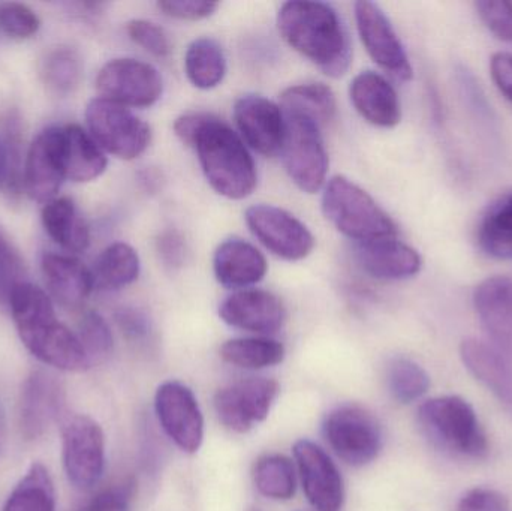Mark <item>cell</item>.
<instances>
[{"label": "cell", "instance_id": "obj_1", "mask_svg": "<svg viewBox=\"0 0 512 511\" xmlns=\"http://www.w3.org/2000/svg\"><path fill=\"white\" fill-rule=\"evenodd\" d=\"M183 144L197 152L209 185L222 197L245 200L258 183L256 165L245 141L228 123L209 113H188L174 123Z\"/></svg>", "mask_w": 512, "mask_h": 511}, {"label": "cell", "instance_id": "obj_2", "mask_svg": "<svg viewBox=\"0 0 512 511\" xmlns=\"http://www.w3.org/2000/svg\"><path fill=\"white\" fill-rule=\"evenodd\" d=\"M24 347L45 365L60 371L90 368L77 333L57 320L50 296L30 282L12 291L8 303Z\"/></svg>", "mask_w": 512, "mask_h": 511}, {"label": "cell", "instance_id": "obj_3", "mask_svg": "<svg viewBox=\"0 0 512 511\" xmlns=\"http://www.w3.org/2000/svg\"><path fill=\"white\" fill-rule=\"evenodd\" d=\"M277 27L289 47L306 57L328 77L346 74L352 60L348 32L336 9L322 2H286Z\"/></svg>", "mask_w": 512, "mask_h": 511}, {"label": "cell", "instance_id": "obj_4", "mask_svg": "<svg viewBox=\"0 0 512 511\" xmlns=\"http://www.w3.org/2000/svg\"><path fill=\"white\" fill-rule=\"evenodd\" d=\"M325 218L357 243L397 237V225L360 186L343 176L328 180L322 194Z\"/></svg>", "mask_w": 512, "mask_h": 511}, {"label": "cell", "instance_id": "obj_5", "mask_svg": "<svg viewBox=\"0 0 512 511\" xmlns=\"http://www.w3.org/2000/svg\"><path fill=\"white\" fill-rule=\"evenodd\" d=\"M418 422L436 446L453 455L480 459L489 452V441L474 407L460 396H438L423 402L418 408Z\"/></svg>", "mask_w": 512, "mask_h": 511}, {"label": "cell", "instance_id": "obj_6", "mask_svg": "<svg viewBox=\"0 0 512 511\" xmlns=\"http://www.w3.org/2000/svg\"><path fill=\"white\" fill-rule=\"evenodd\" d=\"M283 117L285 134L280 150L283 167L298 189L315 194L325 185L328 173V155L321 128L301 114L283 111Z\"/></svg>", "mask_w": 512, "mask_h": 511}, {"label": "cell", "instance_id": "obj_7", "mask_svg": "<svg viewBox=\"0 0 512 511\" xmlns=\"http://www.w3.org/2000/svg\"><path fill=\"white\" fill-rule=\"evenodd\" d=\"M89 134L110 155L132 161L146 152L152 141V129L128 107L95 98L86 108Z\"/></svg>", "mask_w": 512, "mask_h": 511}, {"label": "cell", "instance_id": "obj_8", "mask_svg": "<svg viewBox=\"0 0 512 511\" xmlns=\"http://www.w3.org/2000/svg\"><path fill=\"white\" fill-rule=\"evenodd\" d=\"M324 437L337 458L351 467L375 461L384 446V434L376 417L357 405H343L328 414Z\"/></svg>", "mask_w": 512, "mask_h": 511}, {"label": "cell", "instance_id": "obj_9", "mask_svg": "<svg viewBox=\"0 0 512 511\" xmlns=\"http://www.w3.org/2000/svg\"><path fill=\"white\" fill-rule=\"evenodd\" d=\"M62 455L66 477L74 488L89 491L105 470V437L101 426L84 414L68 417L62 426Z\"/></svg>", "mask_w": 512, "mask_h": 511}, {"label": "cell", "instance_id": "obj_10", "mask_svg": "<svg viewBox=\"0 0 512 511\" xmlns=\"http://www.w3.org/2000/svg\"><path fill=\"white\" fill-rule=\"evenodd\" d=\"M96 89L101 98L123 107L149 108L161 99L164 80L150 63L119 57L102 66Z\"/></svg>", "mask_w": 512, "mask_h": 511}, {"label": "cell", "instance_id": "obj_11", "mask_svg": "<svg viewBox=\"0 0 512 511\" xmlns=\"http://www.w3.org/2000/svg\"><path fill=\"white\" fill-rule=\"evenodd\" d=\"M245 219L256 239L282 260H304L315 248L309 228L280 207L255 204L246 210Z\"/></svg>", "mask_w": 512, "mask_h": 511}, {"label": "cell", "instance_id": "obj_12", "mask_svg": "<svg viewBox=\"0 0 512 511\" xmlns=\"http://www.w3.org/2000/svg\"><path fill=\"white\" fill-rule=\"evenodd\" d=\"M279 392V384L270 378H248L230 384L215 396L219 422L230 431L246 434L267 419Z\"/></svg>", "mask_w": 512, "mask_h": 511}, {"label": "cell", "instance_id": "obj_13", "mask_svg": "<svg viewBox=\"0 0 512 511\" xmlns=\"http://www.w3.org/2000/svg\"><path fill=\"white\" fill-rule=\"evenodd\" d=\"M159 423L171 441L186 453H197L203 446L204 417L194 392L179 381L159 386L155 396Z\"/></svg>", "mask_w": 512, "mask_h": 511}, {"label": "cell", "instance_id": "obj_14", "mask_svg": "<svg viewBox=\"0 0 512 511\" xmlns=\"http://www.w3.org/2000/svg\"><path fill=\"white\" fill-rule=\"evenodd\" d=\"M358 35L376 65L399 81L414 77L405 47L381 6L367 0L355 3Z\"/></svg>", "mask_w": 512, "mask_h": 511}, {"label": "cell", "instance_id": "obj_15", "mask_svg": "<svg viewBox=\"0 0 512 511\" xmlns=\"http://www.w3.org/2000/svg\"><path fill=\"white\" fill-rule=\"evenodd\" d=\"M294 458L303 491L313 509L340 511L345 503V483L330 456L309 440L294 444Z\"/></svg>", "mask_w": 512, "mask_h": 511}, {"label": "cell", "instance_id": "obj_16", "mask_svg": "<svg viewBox=\"0 0 512 511\" xmlns=\"http://www.w3.org/2000/svg\"><path fill=\"white\" fill-rule=\"evenodd\" d=\"M65 179L62 128L50 126L38 134L27 150L23 165V186L33 201L47 204L56 198Z\"/></svg>", "mask_w": 512, "mask_h": 511}, {"label": "cell", "instance_id": "obj_17", "mask_svg": "<svg viewBox=\"0 0 512 511\" xmlns=\"http://www.w3.org/2000/svg\"><path fill=\"white\" fill-rule=\"evenodd\" d=\"M65 405V389L50 372L36 369L24 381L18 408V425L24 440L41 438Z\"/></svg>", "mask_w": 512, "mask_h": 511}, {"label": "cell", "instance_id": "obj_18", "mask_svg": "<svg viewBox=\"0 0 512 511\" xmlns=\"http://www.w3.org/2000/svg\"><path fill=\"white\" fill-rule=\"evenodd\" d=\"M234 119L240 131V137L259 155H280L285 117L280 105L255 93H248L237 99L234 105Z\"/></svg>", "mask_w": 512, "mask_h": 511}, {"label": "cell", "instance_id": "obj_19", "mask_svg": "<svg viewBox=\"0 0 512 511\" xmlns=\"http://www.w3.org/2000/svg\"><path fill=\"white\" fill-rule=\"evenodd\" d=\"M219 317L234 329L270 335L282 329L286 311L276 294L258 288H246L236 291L222 302Z\"/></svg>", "mask_w": 512, "mask_h": 511}, {"label": "cell", "instance_id": "obj_20", "mask_svg": "<svg viewBox=\"0 0 512 511\" xmlns=\"http://www.w3.org/2000/svg\"><path fill=\"white\" fill-rule=\"evenodd\" d=\"M478 320L490 345L512 357V281L505 276L484 279L474 291Z\"/></svg>", "mask_w": 512, "mask_h": 511}, {"label": "cell", "instance_id": "obj_21", "mask_svg": "<svg viewBox=\"0 0 512 511\" xmlns=\"http://www.w3.org/2000/svg\"><path fill=\"white\" fill-rule=\"evenodd\" d=\"M355 258L361 269L379 281H403L421 272L423 258L396 237L357 243Z\"/></svg>", "mask_w": 512, "mask_h": 511}, {"label": "cell", "instance_id": "obj_22", "mask_svg": "<svg viewBox=\"0 0 512 511\" xmlns=\"http://www.w3.org/2000/svg\"><path fill=\"white\" fill-rule=\"evenodd\" d=\"M352 105L366 122L394 128L402 120V105L393 84L375 71H363L349 86Z\"/></svg>", "mask_w": 512, "mask_h": 511}, {"label": "cell", "instance_id": "obj_23", "mask_svg": "<svg viewBox=\"0 0 512 511\" xmlns=\"http://www.w3.org/2000/svg\"><path fill=\"white\" fill-rule=\"evenodd\" d=\"M460 359L512 414V357L487 342L465 339L460 345Z\"/></svg>", "mask_w": 512, "mask_h": 511}, {"label": "cell", "instance_id": "obj_24", "mask_svg": "<svg viewBox=\"0 0 512 511\" xmlns=\"http://www.w3.org/2000/svg\"><path fill=\"white\" fill-rule=\"evenodd\" d=\"M213 270L219 284L231 290H246L265 278L268 264L252 243L231 237L216 249Z\"/></svg>", "mask_w": 512, "mask_h": 511}, {"label": "cell", "instance_id": "obj_25", "mask_svg": "<svg viewBox=\"0 0 512 511\" xmlns=\"http://www.w3.org/2000/svg\"><path fill=\"white\" fill-rule=\"evenodd\" d=\"M41 270L51 297L65 308H80L95 288L92 270L72 255L47 252L42 255Z\"/></svg>", "mask_w": 512, "mask_h": 511}, {"label": "cell", "instance_id": "obj_26", "mask_svg": "<svg viewBox=\"0 0 512 511\" xmlns=\"http://www.w3.org/2000/svg\"><path fill=\"white\" fill-rule=\"evenodd\" d=\"M60 128L66 179L86 183L102 176L107 170V156L92 135L75 123Z\"/></svg>", "mask_w": 512, "mask_h": 511}, {"label": "cell", "instance_id": "obj_27", "mask_svg": "<svg viewBox=\"0 0 512 511\" xmlns=\"http://www.w3.org/2000/svg\"><path fill=\"white\" fill-rule=\"evenodd\" d=\"M42 225L51 240L71 254H81L89 248L90 231L68 197L54 198L42 209Z\"/></svg>", "mask_w": 512, "mask_h": 511}, {"label": "cell", "instance_id": "obj_28", "mask_svg": "<svg viewBox=\"0 0 512 511\" xmlns=\"http://www.w3.org/2000/svg\"><path fill=\"white\" fill-rule=\"evenodd\" d=\"M138 252L128 243L117 242L105 248L92 269L93 287L116 291L134 284L140 276Z\"/></svg>", "mask_w": 512, "mask_h": 511}, {"label": "cell", "instance_id": "obj_29", "mask_svg": "<svg viewBox=\"0 0 512 511\" xmlns=\"http://www.w3.org/2000/svg\"><path fill=\"white\" fill-rule=\"evenodd\" d=\"M478 245L495 260H512V191L493 201L478 225Z\"/></svg>", "mask_w": 512, "mask_h": 511}, {"label": "cell", "instance_id": "obj_30", "mask_svg": "<svg viewBox=\"0 0 512 511\" xmlns=\"http://www.w3.org/2000/svg\"><path fill=\"white\" fill-rule=\"evenodd\" d=\"M280 108L288 113L309 117L322 129L336 117L337 102L333 90L327 84L303 83L283 90Z\"/></svg>", "mask_w": 512, "mask_h": 511}, {"label": "cell", "instance_id": "obj_31", "mask_svg": "<svg viewBox=\"0 0 512 511\" xmlns=\"http://www.w3.org/2000/svg\"><path fill=\"white\" fill-rule=\"evenodd\" d=\"M185 72L197 89L219 86L227 74V57L221 45L210 38L192 41L185 54Z\"/></svg>", "mask_w": 512, "mask_h": 511}, {"label": "cell", "instance_id": "obj_32", "mask_svg": "<svg viewBox=\"0 0 512 511\" xmlns=\"http://www.w3.org/2000/svg\"><path fill=\"white\" fill-rule=\"evenodd\" d=\"M2 511H56V492L53 480L44 465H30L26 476L20 480Z\"/></svg>", "mask_w": 512, "mask_h": 511}, {"label": "cell", "instance_id": "obj_33", "mask_svg": "<svg viewBox=\"0 0 512 511\" xmlns=\"http://www.w3.org/2000/svg\"><path fill=\"white\" fill-rule=\"evenodd\" d=\"M221 357L236 368L258 369L280 365L285 359V347L270 338H239L225 342Z\"/></svg>", "mask_w": 512, "mask_h": 511}, {"label": "cell", "instance_id": "obj_34", "mask_svg": "<svg viewBox=\"0 0 512 511\" xmlns=\"http://www.w3.org/2000/svg\"><path fill=\"white\" fill-rule=\"evenodd\" d=\"M41 78L54 95L74 92L83 78V60L78 51L68 45L51 48L42 59Z\"/></svg>", "mask_w": 512, "mask_h": 511}, {"label": "cell", "instance_id": "obj_35", "mask_svg": "<svg viewBox=\"0 0 512 511\" xmlns=\"http://www.w3.org/2000/svg\"><path fill=\"white\" fill-rule=\"evenodd\" d=\"M254 479L256 489L270 500L288 501L297 491L294 464L283 455H265L258 459Z\"/></svg>", "mask_w": 512, "mask_h": 511}, {"label": "cell", "instance_id": "obj_36", "mask_svg": "<svg viewBox=\"0 0 512 511\" xmlns=\"http://www.w3.org/2000/svg\"><path fill=\"white\" fill-rule=\"evenodd\" d=\"M387 387L399 404L418 401L430 389V377L423 366L408 357H396L387 366Z\"/></svg>", "mask_w": 512, "mask_h": 511}, {"label": "cell", "instance_id": "obj_37", "mask_svg": "<svg viewBox=\"0 0 512 511\" xmlns=\"http://www.w3.org/2000/svg\"><path fill=\"white\" fill-rule=\"evenodd\" d=\"M77 336L90 366L104 362L113 351V332L104 317L96 311H87L81 317Z\"/></svg>", "mask_w": 512, "mask_h": 511}, {"label": "cell", "instance_id": "obj_38", "mask_svg": "<svg viewBox=\"0 0 512 511\" xmlns=\"http://www.w3.org/2000/svg\"><path fill=\"white\" fill-rule=\"evenodd\" d=\"M26 266L20 252L0 228V305L8 306L12 291L26 282Z\"/></svg>", "mask_w": 512, "mask_h": 511}, {"label": "cell", "instance_id": "obj_39", "mask_svg": "<svg viewBox=\"0 0 512 511\" xmlns=\"http://www.w3.org/2000/svg\"><path fill=\"white\" fill-rule=\"evenodd\" d=\"M41 20L38 15L18 2H6L0 5V30L9 38L29 39L38 33Z\"/></svg>", "mask_w": 512, "mask_h": 511}, {"label": "cell", "instance_id": "obj_40", "mask_svg": "<svg viewBox=\"0 0 512 511\" xmlns=\"http://www.w3.org/2000/svg\"><path fill=\"white\" fill-rule=\"evenodd\" d=\"M126 32L135 44L140 45L153 56L167 57L173 50V44L167 32L152 21L140 20V18L131 20L126 24Z\"/></svg>", "mask_w": 512, "mask_h": 511}, {"label": "cell", "instance_id": "obj_41", "mask_svg": "<svg viewBox=\"0 0 512 511\" xmlns=\"http://www.w3.org/2000/svg\"><path fill=\"white\" fill-rule=\"evenodd\" d=\"M478 15H480L487 29L501 39L512 42V2L508 0H480L475 3Z\"/></svg>", "mask_w": 512, "mask_h": 511}, {"label": "cell", "instance_id": "obj_42", "mask_svg": "<svg viewBox=\"0 0 512 511\" xmlns=\"http://www.w3.org/2000/svg\"><path fill=\"white\" fill-rule=\"evenodd\" d=\"M159 11L176 20L198 21L212 17L218 11L219 3L203 0H164L158 2Z\"/></svg>", "mask_w": 512, "mask_h": 511}, {"label": "cell", "instance_id": "obj_43", "mask_svg": "<svg viewBox=\"0 0 512 511\" xmlns=\"http://www.w3.org/2000/svg\"><path fill=\"white\" fill-rule=\"evenodd\" d=\"M457 511H512V506L502 492L489 488H475L460 498Z\"/></svg>", "mask_w": 512, "mask_h": 511}, {"label": "cell", "instance_id": "obj_44", "mask_svg": "<svg viewBox=\"0 0 512 511\" xmlns=\"http://www.w3.org/2000/svg\"><path fill=\"white\" fill-rule=\"evenodd\" d=\"M159 257L168 269H180L188 257V245L185 237L176 230H165L156 240Z\"/></svg>", "mask_w": 512, "mask_h": 511}, {"label": "cell", "instance_id": "obj_45", "mask_svg": "<svg viewBox=\"0 0 512 511\" xmlns=\"http://www.w3.org/2000/svg\"><path fill=\"white\" fill-rule=\"evenodd\" d=\"M132 486L120 485L96 495L83 511H131Z\"/></svg>", "mask_w": 512, "mask_h": 511}, {"label": "cell", "instance_id": "obj_46", "mask_svg": "<svg viewBox=\"0 0 512 511\" xmlns=\"http://www.w3.org/2000/svg\"><path fill=\"white\" fill-rule=\"evenodd\" d=\"M117 326L126 338L141 341L150 335V320L143 311L137 308H122L114 315Z\"/></svg>", "mask_w": 512, "mask_h": 511}, {"label": "cell", "instance_id": "obj_47", "mask_svg": "<svg viewBox=\"0 0 512 511\" xmlns=\"http://www.w3.org/2000/svg\"><path fill=\"white\" fill-rule=\"evenodd\" d=\"M490 74L499 92L512 102V54L498 51L490 59Z\"/></svg>", "mask_w": 512, "mask_h": 511}, {"label": "cell", "instance_id": "obj_48", "mask_svg": "<svg viewBox=\"0 0 512 511\" xmlns=\"http://www.w3.org/2000/svg\"><path fill=\"white\" fill-rule=\"evenodd\" d=\"M6 432V413L3 408L2 402H0V447H2L3 438H5Z\"/></svg>", "mask_w": 512, "mask_h": 511}, {"label": "cell", "instance_id": "obj_49", "mask_svg": "<svg viewBox=\"0 0 512 511\" xmlns=\"http://www.w3.org/2000/svg\"><path fill=\"white\" fill-rule=\"evenodd\" d=\"M6 171L5 158H3L2 144H0V188H5Z\"/></svg>", "mask_w": 512, "mask_h": 511}]
</instances>
